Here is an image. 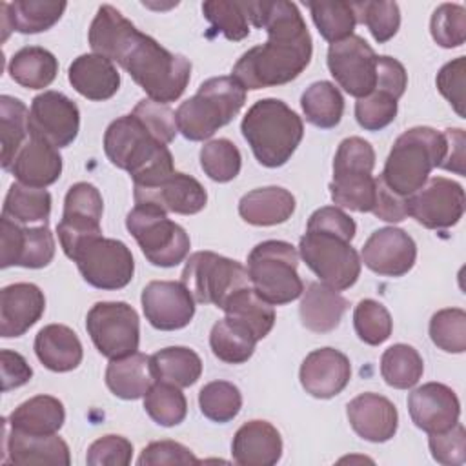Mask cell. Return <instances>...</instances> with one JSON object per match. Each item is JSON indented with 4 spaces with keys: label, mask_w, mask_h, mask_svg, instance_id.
I'll list each match as a JSON object with an SVG mask.
<instances>
[{
    "label": "cell",
    "mask_w": 466,
    "mask_h": 466,
    "mask_svg": "<svg viewBox=\"0 0 466 466\" xmlns=\"http://www.w3.org/2000/svg\"><path fill=\"white\" fill-rule=\"evenodd\" d=\"M87 38L93 53L116 62L155 102L178 100L189 84L191 62L140 33L109 4L98 7Z\"/></svg>",
    "instance_id": "1"
},
{
    "label": "cell",
    "mask_w": 466,
    "mask_h": 466,
    "mask_svg": "<svg viewBox=\"0 0 466 466\" xmlns=\"http://www.w3.org/2000/svg\"><path fill=\"white\" fill-rule=\"evenodd\" d=\"M246 11L255 27L266 29L268 42L248 49L233 66L231 76L251 91L295 80L313 53L311 35L299 7L286 0H249Z\"/></svg>",
    "instance_id": "2"
},
{
    "label": "cell",
    "mask_w": 466,
    "mask_h": 466,
    "mask_svg": "<svg viewBox=\"0 0 466 466\" xmlns=\"http://www.w3.org/2000/svg\"><path fill=\"white\" fill-rule=\"evenodd\" d=\"M355 220L337 206H324L308 218L299 253L322 284L335 291L351 288L360 275V258L351 240Z\"/></svg>",
    "instance_id": "3"
},
{
    "label": "cell",
    "mask_w": 466,
    "mask_h": 466,
    "mask_svg": "<svg viewBox=\"0 0 466 466\" xmlns=\"http://www.w3.org/2000/svg\"><path fill=\"white\" fill-rule=\"evenodd\" d=\"M104 151L113 166L129 173L133 186H155L175 171L167 146L153 138L135 115H124L107 126Z\"/></svg>",
    "instance_id": "4"
},
{
    "label": "cell",
    "mask_w": 466,
    "mask_h": 466,
    "mask_svg": "<svg viewBox=\"0 0 466 466\" xmlns=\"http://www.w3.org/2000/svg\"><path fill=\"white\" fill-rule=\"evenodd\" d=\"M240 131L258 164L284 166L304 137L302 118L279 98L257 100L240 122Z\"/></svg>",
    "instance_id": "5"
},
{
    "label": "cell",
    "mask_w": 466,
    "mask_h": 466,
    "mask_svg": "<svg viewBox=\"0 0 466 466\" xmlns=\"http://www.w3.org/2000/svg\"><path fill=\"white\" fill-rule=\"evenodd\" d=\"M444 155V133L428 126L411 127L395 140L380 178L393 193L406 198L426 184L435 167H441Z\"/></svg>",
    "instance_id": "6"
},
{
    "label": "cell",
    "mask_w": 466,
    "mask_h": 466,
    "mask_svg": "<svg viewBox=\"0 0 466 466\" xmlns=\"http://www.w3.org/2000/svg\"><path fill=\"white\" fill-rule=\"evenodd\" d=\"M246 102V89L233 76H213L184 100L177 113V127L184 138L200 142L229 124Z\"/></svg>",
    "instance_id": "7"
},
{
    "label": "cell",
    "mask_w": 466,
    "mask_h": 466,
    "mask_svg": "<svg viewBox=\"0 0 466 466\" xmlns=\"http://www.w3.org/2000/svg\"><path fill=\"white\" fill-rule=\"evenodd\" d=\"M299 253L284 240H264L248 255V277L253 289L271 306L297 300L304 291L299 277Z\"/></svg>",
    "instance_id": "8"
},
{
    "label": "cell",
    "mask_w": 466,
    "mask_h": 466,
    "mask_svg": "<svg viewBox=\"0 0 466 466\" xmlns=\"http://www.w3.org/2000/svg\"><path fill=\"white\" fill-rule=\"evenodd\" d=\"M126 228L153 266L173 268L189 253L191 242L186 229L155 206L135 204L126 217Z\"/></svg>",
    "instance_id": "9"
},
{
    "label": "cell",
    "mask_w": 466,
    "mask_h": 466,
    "mask_svg": "<svg viewBox=\"0 0 466 466\" xmlns=\"http://www.w3.org/2000/svg\"><path fill=\"white\" fill-rule=\"evenodd\" d=\"M180 282L197 302L222 309L235 291L249 286V277L248 269L233 258L213 251H197L187 258Z\"/></svg>",
    "instance_id": "10"
},
{
    "label": "cell",
    "mask_w": 466,
    "mask_h": 466,
    "mask_svg": "<svg viewBox=\"0 0 466 466\" xmlns=\"http://www.w3.org/2000/svg\"><path fill=\"white\" fill-rule=\"evenodd\" d=\"M102 211L104 200L93 184L76 182L67 189L56 235L64 253L71 260L87 242L102 237Z\"/></svg>",
    "instance_id": "11"
},
{
    "label": "cell",
    "mask_w": 466,
    "mask_h": 466,
    "mask_svg": "<svg viewBox=\"0 0 466 466\" xmlns=\"http://www.w3.org/2000/svg\"><path fill=\"white\" fill-rule=\"evenodd\" d=\"M86 329L106 359H120L138 350L140 322L127 302H96L86 317Z\"/></svg>",
    "instance_id": "12"
},
{
    "label": "cell",
    "mask_w": 466,
    "mask_h": 466,
    "mask_svg": "<svg viewBox=\"0 0 466 466\" xmlns=\"http://www.w3.org/2000/svg\"><path fill=\"white\" fill-rule=\"evenodd\" d=\"M73 260L84 280L98 289L126 288L135 273V260L129 248L116 238H95Z\"/></svg>",
    "instance_id": "13"
},
{
    "label": "cell",
    "mask_w": 466,
    "mask_h": 466,
    "mask_svg": "<svg viewBox=\"0 0 466 466\" xmlns=\"http://www.w3.org/2000/svg\"><path fill=\"white\" fill-rule=\"evenodd\" d=\"M377 56L359 35L329 44L328 69L335 82L351 96H368L377 84Z\"/></svg>",
    "instance_id": "14"
},
{
    "label": "cell",
    "mask_w": 466,
    "mask_h": 466,
    "mask_svg": "<svg viewBox=\"0 0 466 466\" xmlns=\"http://www.w3.org/2000/svg\"><path fill=\"white\" fill-rule=\"evenodd\" d=\"M464 202V189L459 182L433 177L406 197V209L411 218L428 229H448L462 218Z\"/></svg>",
    "instance_id": "15"
},
{
    "label": "cell",
    "mask_w": 466,
    "mask_h": 466,
    "mask_svg": "<svg viewBox=\"0 0 466 466\" xmlns=\"http://www.w3.org/2000/svg\"><path fill=\"white\" fill-rule=\"evenodd\" d=\"M27 126L29 137L40 138L56 149L67 147L78 135L80 111L64 93L44 91L31 100Z\"/></svg>",
    "instance_id": "16"
},
{
    "label": "cell",
    "mask_w": 466,
    "mask_h": 466,
    "mask_svg": "<svg viewBox=\"0 0 466 466\" xmlns=\"http://www.w3.org/2000/svg\"><path fill=\"white\" fill-rule=\"evenodd\" d=\"M0 268H46L55 257V237L47 224L25 228L5 217L0 218Z\"/></svg>",
    "instance_id": "17"
},
{
    "label": "cell",
    "mask_w": 466,
    "mask_h": 466,
    "mask_svg": "<svg viewBox=\"0 0 466 466\" xmlns=\"http://www.w3.org/2000/svg\"><path fill=\"white\" fill-rule=\"evenodd\" d=\"M140 300L147 322L160 331L182 329L195 315V299L182 282L153 280L142 289Z\"/></svg>",
    "instance_id": "18"
},
{
    "label": "cell",
    "mask_w": 466,
    "mask_h": 466,
    "mask_svg": "<svg viewBox=\"0 0 466 466\" xmlns=\"http://www.w3.org/2000/svg\"><path fill=\"white\" fill-rule=\"evenodd\" d=\"M360 257L364 266L377 275L402 277L415 264L417 246L404 229L388 226L370 235L360 249Z\"/></svg>",
    "instance_id": "19"
},
{
    "label": "cell",
    "mask_w": 466,
    "mask_h": 466,
    "mask_svg": "<svg viewBox=\"0 0 466 466\" xmlns=\"http://www.w3.org/2000/svg\"><path fill=\"white\" fill-rule=\"evenodd\" d=\"M135 204L155 206L166 213L195 215L208 204V193L204 186L191 175L173 171L169 177L149 187H133Z\"/></svg>",
    "instance_id": "20"
},
{
    "label": "cell",
    "mask_w": 466,
    "mask_h": 466,
    "mask_svg": "<svg viewBox=\"0 0 466 466\" xmlns=\"http://www.w3.org/2000/svg\"><path fill=\"white\" fill-rule=\"evenodd\" d=\"M408 411L413 424L430 435L459 422L461 402L450 386L426 382L410 393Z\"/></svg>",
    "instance_id": "21"
},
{
    "label": "cell",
    "mask_w": 466,
    "mask_h": 466,
    "mask_svg": "<svg viewBox=\"0 0 466 466\" xmlns=\"http://www.w3.org/2000/svg\"><path fill=\"white\" fill-rule=\"evenodd\" d=\"M69 446L67 442L53 435H35L15 430L4 419V439H2V464H64L67 466Z\"/></svg>",
    "instance_id": "22"
},
{
    "label": "cell",
    "mask_w": 466,
    "mask_h": 466,
    "mask_svg": "<svg viewBox=\"0 0 466 466\" xmlns=\"http://www.w3.org/2000/svg\"><path fill=\"white\" fill-rule=\"evenodd\" d=\"M299 379L306 393L315 399L339 395L351 379L350 359L335 348H319L306 355L300 364Z\"/></svg>",
    "instance_id": "23"
},
{
    "label": "cell",
    "mask_w": 466,
    "mask_h": 466,
    "mask_svg": "<svg viewBox=\"0 0 466 466\" xmlns=\"http://www.w3.org/2000/svg\"><path fill=\"white\" fill-rule=\"evenodd\" d=\"M46 309L42 289L31 282H16L0 291V335L4 339L22 337L35 326Z\"/></svg>",
    "instance_id": "24"
},
{
    "label": "cell",
    "mask_w": 466,
    "mask_h": 466,
    "mask_svg": "<svg viewBox=\"0 0 466 466\" xmlns=\"http://www.w3.org/2000/svg\"><path fill=\"white\" fill-rule=\"evenodd\" d=\"M346 415L353 431L370 442H386L399 428L395 404L379 393L357 395L348 402Z\"/></svg>",
    "instance_id": "25"
},
{
    "label": "cell",
    "mask_w": 466,
    "mask_h": 466,
    "mask_svg": "<svg viewBox=\"0 0 466 466\" xmlns=\"http://www.w3.org/2000/svg\"><path fill=\"white\" fill-rule=\"evenodd\" d=\"M231 455L240 466H273L282 457L280 433L268 420L244 422L233 437Z\"/></svg>",
    "instance_id": "26"
},
{
    "label": "cell",
    "mask_w": 466,
    "mask_h": 466,
    "mask_svg": "<svg viewBox=\"0 0 466 466\" xmlns=\"http://www.w3.org/2000/svg\"><path fill=\"white\" fill-rule=\"evenodd\" d=\"M67 78L76 93L95 102L111 98L120 87V73L115 64L96 53L76 56L69 66Z\"/></svg>",
    "instance_id": "27"
},
{
    "label": "cell",
    "mask_w": 466,
    "mask_h": 466,
    "mask_svg": "<svg viewBox=\"0 0 466 466\" xmlns=\"http://www.w3.org/2000/svg\"><path fill=\"white\" fill-rule=\"evenodd\" d=\"M13 177L31 187H47L62 175V157L51 144L29 137L9 167Z\"/></svg>",
    "instance_id": "28"
},
{
    "label": "cell",
    "mask_w": 466,
    "mask_h": 466,
    "mask_svg": "<svg viewBox=\"0 0 466 466\" xmlns=\"http://www.w3.org/2000/svg\"><path fill=\"white\" fill-rule=\"evenodd\" d=\"M66 7V2L51 0H15L11 4L2 2V40H7L9 31L35 35L51 29L62 18Z\"/></svg>",
    "instance_id": "29"
},
{
    "label": "cell",
    "mask_w": 466,
    "mask_h": 466,
    "mask_svg": "<svg viewBox=\"0 0 466 466\" xmlns=\"http://www.w3.org/2000/svg\"><path fill=\"white\" fill-rule=\"evenodd\" d=\"M35 353L51 371L66 373L82 362L84 350L76 333L64 324H47L35 337Z\"/></svg>",
    "instance_id": "30"
},
{
    "label": "cell",
    "mask_w": 466,
    "mask_h": 466,
    "mask_svg": "<svg viewBox=\"0 0 466 466\" xmlns=\"http://www.w3.org/2000/svg\"><path fill=\"white\" fill-rule=\"evenodd\" d=\"M346 309L348 300L322 282H311L306 291H302V300L299 306L304 328L315 333L333 331L340 324Z\"/></svg>",
    "instance_id": "31"
},
{
    "label": "cell",
    "mask_w": 466,
    "mask_h": 466,
    "mask_svg": "<svg viewBox=\"0 0 466 466\" xmlns=\"http://www.w3.org/2000/svg\"><path fill=\"white\" fill-rule=\"evenodd\" d=\"M155 380L151 357L140 351L113 359L106 368V384L109 391L124 400L144 397Z\"/></svg>",
    "instance_id": "32"
},
{
    "label": "cell",
    "mask_w": 466,
    "mask_h": 466,
    "mask_svg": "<svg viewBox=\"0 0 466 466\" xmlns=\"http://www.w3.org/2000/svg\"><path fill=\"white\" fill-rule=\"evenodd\" d=\"M295 197L279 186L257 187L238 202V215L251 226H277L291 218Z\"/></svg>",
    "instance_id": "33"
},
{
    "label": "cell",
    "mask_w": 466,
    "mask_h": 466,
    "mask_svg": "<svg viewBox=\"0 0 466 466\" xmlns=\"http://www.w3.org/2000/svg\"><path fill=\"white\" fill-rule=\"evenodd\" d=\"M5 420L11 428L25 433L53 435L64 426L66 410L56 397L36 395L18 404Z\"/></svg>",
    "instance_id": "34"
},
{
    "label": "cell",
    "mask_w": 466,
    "mask_h": 466,
    "mask_svg": "<svg viewBox=\"0 0 466 466\" xmlns=\"http://www.w3.org/2000/svg\"><path fill=\"white\" fill-rule=\"evenodd\" d=\"M7 69L18 86L27 89H44L56 78L58 60L44 47L27 46L11 56Z\"/></svg>",
    "instance_id": "35"
},
{
    "label": "cell",
    "mask_w": 466,
    "mask_h": 466,
    "mask_svg": "<svg viewBox=\"0 0 466 466\" xmlns=\"http://www.w3.org/2000/svg\"><path fill=\"white\" fill-rule=\"evenodd\" d=\"M224 313L228 319L237 320L248 328L257 340H262L275 324V309L269 302L257 295L249 286L235 291L224 304Z\"/></svg>",
    "instance_id": "36"
},
{
    "label": "cell",
    "mask_w": 466,
    "mask_h": 466,
    "mask_svg": "<svg viewBox=\"0 0 466 466\" xmlns=\"http://www.w3.org/2000/svg\"><path fill=\"white\" fill-rule=\"evenodd\" d=\"M151 368L157 380L178 388L193 386L202 375V360L191 348L169 346L151 355Z\"/></svg>",
    "instance_id": "37"
},
{
    "label": "cell",
    "mask_w": 466,
    "mask_h": 466,
    "mask_svg": "<svg viewBox=\"0 0 466 466\" xmlns=\"http://www.w3.org/2000/svg\"><path fill=\"white\" fill-rule=\"evenodd\" d=\"M49 213H51V195L46 187H31V186L15 182L7 189V195L2 206V217L25 226L33 222L47 224Z\"/></svg>",
    "instance_id": "38"
},
{
    "label": "cell",
    "mask_w": 466,
    "mask_h": 466,
    "mask_svg": "<svg viewBox=\"0 0 466 466\" xmlns=\"http://www.w3.org/2000/svg\"><path fill=\"white\" fill-rule=\"evenodd\" d=\"M300 107L309 124L320 129H331L339 126L344 113V98L328 80L313 82L300 96Z\"/></svg>",
    "instance_id": "39"
},
{
    "label": "cell",
    "mask_w": 466,
    "mask_h": 466,
    "mask_svg": "<svg viewBox=\"0 0 466 466\" xmlns=\"http://www.w3.org/2000/svg\"><path fill=\"white\" fill-rule=\"evenodd\" d=\"M257 342L248 328L228 317L215 322L209 333L213 355L228 364H242L251 359Z\"/></svg>",
    "instance_id": "40"
},
{
    "label": "cell",
    "mask_w": 466,
    "mask_h": 466,
    "mask_svg": "<svg viewBox=\"0 0 466 466\" xmlns=\"http://www.w3.org/2000/svg\"><path fill=\"white\" fill-rule=\"evenodd\" d=\"M29 111L20 98L0 96V133H2V167L9 171L15 157L27 140Z\"/></svg>",
    "instance_id": "41"
},
{
    "label": "cell",
    "mask_w": 466,
    "mask_h": 466,
    "mask_svg": "<svg viewBox=\"0 0 466 466\" xmlns=\"http://www.w3.org/2000/svg\"><path fill=\"white\" fill-rule=\"evenodd\" d=\"M329 195L337 208L357 213H371L377 197L373 173H340L329 182Z\"/></svg>",
    "instance_id": "42"
},
{
    "label": "cell",
    "mask_w": 466,
    "mask_h": 466,
    "mask_svg": "<svg viewBox=\"0 0 466 466\" xmlns=\"http://www.w3.org/2000/svg\"><path fill=\"white\" fill-rule=\"evenodd\" d=\"M424 373L419 351L410 344H393L380 357V375L384 382L397 390L413 388Z\"/></svg>",
    "instance_id": "43"
},
{
    "label": "cell",
    "mask_w": 466,
    "mask_h": 466,
    "mask_svg": "<svg viewBox=\"0 0 466 466\" xmlns=\"http://www.w3.org/2000/svg\"><path fill=\"white\" fill-rule=\"evenodd\" d=\"M144 410L157 424L171 428L186 419L187 400L178 386L155 380L144 395Z\"/></svg>",
    "instance_id": "44"
},
{
    "label": "cell",
    "mask_w": 466,
    "mask_h": 466,
    "mask_svg": "<svg viewBox=\"0 0 466 466\" xmlns=\"http://www.w3.org/2000/svg\"><path fill=\"white\" fill-rule=\"evenodd\" d=\"M311 18L328 42H339L353 35L357 16L350 2H308Z\"/></svg>",
    "instance_id": "45"
},
{
    "label": "cell",
    "mask_w": 466,
    "mask_h": 466,
    "mask_svg": "<svg viewBox=\"0 0 466 466\" xmlns=\"http://www.w3.org/2000/svg\"><path fill=\"white\" fill-rule=\"evenodd\" d=\"M198 406L206 419L226 424L238 415L242 408V395L233 382L213 380L198 391Z\"/></svg>",
    "instance_id": "46"
},
{
    "label": "cell",
    "mask_w": 466,
    "mask_h": 466,
    "mask_svg": "<svg viewBox=\"0 0 466 466\" xmlns=\"http://www.w3.org/2000/svg\"><path fill=\"white\" fill-rule=\"evenodd\" d=\"M200 167L215 182L233 180L242 167L238 147L228 138H215L200 149Z\"/></svg>",
    "instance_id": "47"
},
{
    "label": "cell",
    "mask_w": 466,
    "mask_h": 466,
    "mask_svg": "<svg viewBox=\"0 0 466 466\" xmlns=\"http://www.w3.org/2000/svg\"><path fill=\"white\" fill-rule=\"evenodd\" d=\"M204 18L228 40L238 42L249 35V18L246 2L208 0L202 4Z\"/></svg>",
    "instance_id": "48"
},
{
    "label": "cell",
    "mask_w": 466,
    "mask_h": 466,
    "mask_svg": "<svg viewBox=\"0 0 466 466\" xmlns=\"http://www.w3.org/2000/svg\"><path fill=\"white\" fill-rule=\"evenodd\" d=\"M353 326L357 337L370 346L386 342L393 329V320L386 306L373 299H362L353 311Z\"/></svg>",
    "instance_id": "49"
},
{
    "label": "cell",
    "mask_w": 466,
    "mask_h": 466,
    "mask_svg": "<svg viewBox=\"0 0 466 466\" xmlns=\"http://www.w3.org/2000/svg\"><path fill=\"white\" fill-rule=\"evenodd\" d=\"M357 22L364 24L375 42L391 40L400 25V11L395 2H351Z\"/></svg>",
    "instance_id": "50"
},
{
    "label": "cell",
    "mask_w": 466,
    "mask_h": 466,
    "mask_svg": "<svg viewBox=\"0 0 466 466\" xmlns=\"http://www.w3.org/2000/svg\"><path fill=\"white\" fill-rule=\"evenodd\" d=\"M431 342L446 353H464L466 350V313L461 308L439 309L430 320Z\"/></svg>",
    "instance_id": "51"
},
{
    "label": "cell",
    "mask_w": 466,
    "mask_h": 466,
    "mask_svg": "<svg viewBox=\"0 0 466 466\" xmlns=\"http://www.w3.org/2000/svg\"><path fill=\"white\" fill-rule=\"evenodd\" d=\"M431 38L446 49L459 47L466 40V11L459 4H441L430 20Z\"/></svg>",
    "instance_id": "52"
},
{
    "label": "cell",
    "mask_w": 466,
    "mask_h": 466,
    "mask_svg": "<svg viewBox=\"0 0 466 466\" xmlns=\"http://www.w3.org/2000/svg\"><path fill=\"white\" fill-rule=\"evenodd\" d=\"M397 100L384 91H371L355 102V118L366 131H380L390 126L397 116Z\"/></svg>",
    "instance_id": "53"
},
{
    "label": "cell",
    "mask_w": 466,
    "mask_h": 466,
    "mask_svg": "<svg viewBox=\"0 0 466 466\" xmlns=\"http://www.w3.org/2000/svg\"><path fill=\"white\" fill-rule=\"evenodd\" d=\"M131 115H135L142 122V126L147 129V133L153 138H157L160 144L167 146L169 142H173L178 131L177 113L167 104L144 98L135 106Z\"/></svg>",
    "instance_id": "54"
},
{
    "label": "cell",
    "mask_w": 466,
    "mask_h": 466,
    "mask_svg": "<svg viewBox=\"0 0 466 466\" xmlns=\"http://www.w3.org/2000/svg\"><path fill=\"white\" fill-rule=\"evenodd\" d=\"M375 151L371 144L360 137L344 138L333 158V175L339 173H373Z\"/></svg>",
    "instance_id": "55"
},
{
    "label": "cell",
    "mask_w": 466,
    "mask_h": 466,
    "mask_svg": "<svg viewBox=\"0 0 466 466\" xmlns=\"http://www.w3.org/2000/svg\"><path fill=\"white\" fill-rule=\"evenodd\" d=\"M428 446L431 457L444 466H459L466 461V431L461 422L453 424L451 428L430 433Z\"/></svg>",
    "instance_id": "56"
},
{
    "label": "cell",
    "mask_w": 466,
    "mask_h": 466,
    "mask_svg": "<svg viewBox=\"0 0 466 466\" xmlns=\"http://www.w3.org/2000/svg\"><path fill=\"white\" fill-rule=\"evenodd\" d=\"M133 459V444L122 435H104L96 439L86 455L89 466H127Z\"/></svg>",
    "instance_id": "57"
},
{
    "label": "cell",
    "mask_w": 466,
    "mask_h": 466,
    "mask_svg": "<svg viewBox=\"0 0 466 466\" xmlns=\"http://www.w3.org/2000/svg\"><path fill=\"white\" fill-rule=\"evenodd\" d=\"M464 75L466 58L457 56L455 60L444 64L437 73V89L451 104L459 116H464Z\"/></svg>",
    "instance_id": "58"
},
{
    "label": "cell",
    "mask_w": 466,
    "mask_h": 466,
    "mask_svg": "<svg viewBox=\"0 0 466 466\" xmlns=\"http://www.w3.org/2000/svg\"><path fill=\"white\" fill-rule=\"evenodd\" d=\"M140 466H160V464H197L200 462L195 453L175 441H155L147 444L138 461Z\"/></svg>",
    "instance_id": "59"
},
{
    "label": "cell",
    "mask_w": 466,
    "mask_h": 466,
    "mask_svg": "<svg viewBox=\"0 0 466 466\" xmlns=\"http://www.w3.org/2000/svg\"><path fill=\"white\" fill-rule=\"evenodd\" d=\"M408 86V73L404 66L391 56H377V91H384L391 95L395 100H399ZM373 89V91H375Z\"/></svg>",
    "instance_id": "60"
},
{
    "label": "cell",
    "mask_w": 466,
    "mask_h": 466,
    "mask_svg": "<svg viewBox=\"0 0 466 466\" xmlns=\"http://www.w3.org/2000/svg\"><path fill=\"white\" fill-rule=\"evenodd\" d=\"M375 217L386 222H402L408 217L406 209V198L393 193L379 177L377 178V197H375V206L371 209Z\"/></svg>",
    "instance_id": "61"
},
{
    "label": "cell",
    "mask_w": 466,
    "mask_h": 466,
    "mask_svg": "<svg viewBox=\"0 0 466 466\" xmlns=\"http://www.w3.org/2000/svg\"><path fill=\"white\" fill-rule=\"evenodd\" d=\"M0 370H2V390L9 391L27 384L33 377V370L27 360L11 350L0 351Z\"/></svg>",
    "instance_id": "62"
},
{
    "label": "cell",
    "mask_w": 466,
    "mask_h": 466,
    "mask_svg": "<svg viewBox=\"0 0 466 466\" xmlns=\"http://www.w3.org/2000/svg\"><path fill=\"white\" fill-rule=\"evenodd\" d=\"M444 137H446V155H444L441 167L446 171L457 173V175H464V160H466L464 129L448 127L444 131Z\"/></svg>",
    "instance_id": "63"
}]
</instances>
